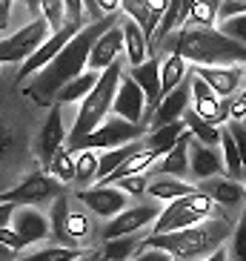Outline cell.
<instances>
[{"mask_svg":"<svg viewBox=\"0 0 246 261\" xmlns=\"http://www.w3.org/2000/svg\"><path fill=\"white\" fill-rule=\"evenodd\" d=\"M120 9L126 12V17H129L132 23L140 26L146 43H152L155 29H158V23H161V17H163L161 12H155L149 0H120Z\"/></svg>","mask_w":246,"mask_h":261,"instance_id":"44dd1931","label":"cell"},{"mask_svg":"<svg viewBox=\"0 0 246 261\" xmlns=\"http://www.w3.org/2000/svg\"><path fill=\"white\" fill-rule=\"evenodd\" d=\"M83 6H86V23H95V20H100L103 17V12L98 9V0H83Z\"/></svg>","mask_w":246,"mask_h":261,"instance_id":"f907efd6","label":"cell"},{"mask_svg":"<svg viewBox=\"0 0 246 261\" xmlns=\"http://www.w3.org/2000/svg\"><path fill=\"white\" fill-rule=\"evenodd\" d=\"M112 112H115L117 118H123V121H129V123L146 121L149 107H146V98H143V89H140L126 72L120 75L117 92H115V98H112Z\"/></svg>","mask_w":246,"mask_h":261,"instance_id":"30bf717a","label":"cell"},{"mask_svg":"<svg viewBox=\"0 0 246 261\" xmlns=\"http://www.w3.org/2000/svg\"><path fill=\"white\" fill-rule=\"evenodd\" d=\"M140 241L132 236H120V238H109L106 247H100V253L106 255L109 261H126L132 255V250H138Z\"/></svg>","mask_w":246,"mask_h":261,"instance_id":"74e56055","label":"cell"},{"mask_svg":"<svg viewBox=\"0 0 246 261\" xmlns=\"http://www.w3.org/2000/svg\"><path fill=\"white\" fill-rule=\"evenodd\" d=\"M243 98H246V89H243Z\"/></svg>","mask_w":246,"mask_h":261,"instance_id":"680465c9","label":"cell"},{"mask_svg":"<svg viewBox=\"0 0 246 261\" xmlns=\"http://www.w3.org/2000/svg\"><path fill=\"white\" fill-rule=\"evenodd\" d=\"M0 244L3 247H9V250H12V253H20V250H23V238L17 236L15 230H12V227H0Z\"/></svg>","mask_w":246,"mask_h":261,"instance_id":"ee69618b","label":"cell"},{"mask_svg":"<svg viewBox=\"0 0 246 261\" xmlns=\"http://www.w3.org/2000/svg\"><path fill=\"white\" fill-rule=\"evenodd\" d=\"M63 12H66V20L75 26H86L83 17V0H63Z\"/></svg>","mask_w":246,"mask_h":261,"instance_id":"7bdbcfd3","label":"cell"},{"mask_svg":"<svg viewBox=\"0 0 246 261\" xmlns=\"http://www.w3.org/2000/svg\"><path fill=\"white\" fill-rule=\"evenodd\" d=\"M183 75H186V61L180 58V55L169 52L166 55V61L161 63V98L163 95H169L172 89L183 81Z\"/></svg>","mask_w":246,"mask_h":261,"instance_id":"4dcf8cb0","label":"cell"},{"mask_svg":"<svg viewBox=\"0 0 246 261\" xmlns=\"http://www.w3.org/2000/svg\"><path fill=\"white\" fill-rule=\"evenodd\" d=\"M229 118H235V121H246V98H243V95H240L238 100H232Z\"/></svg>","mask_w":246,"mask_h":261,"instance_id":"681fc988","label":"cell"},{"mask_svg":"<svg viewBox=\"0 0 246 261\" xmlns=\"http://www.w3.org/2000/svg\"><path fill=\"white\" fill-rule=\"evenodd\" d=\"M143 146L138 144V141H132V144H123V146H115V149H106L103 155H98V172H95V181H106L112 172H115L117 167H120L126 158H132L135 152H140Z\"/></svg>","mask_w":246,"mask_h":261,"instance_id":"cb8c5ba5","label":"cell"},{"mask_svg":"<svg viewBox=\"0 0 246 261\" xmlns=\"http://www.w3.org/2000/svg\"><path fill=\"white\" fill-rule=\"evenodd\" d=\"M12 146H15V135H12V129L6 126V121L0 118V155H6Z\"/></svg>","mask_w":246,"mask_h":261,"instance_id":"bcb514c9","label":"cell"},{"mask_svg":"<svg viewBox=\"0 0 246 261\" xmlns=\"http://www.w3.org/2000/svg\"><path fill=\"white\" fill-rule=\"evenodd\" d=\"M12 218H15V221H12V230L23 238L26 247L35 244V241H40V238L52 236V232H49V218L43 213H38V210H32V207L15 210Z\"/></svg>","mask_w":246,"mask_h":261,"instance_id":"d6986e66","label":"cell"},{"mask_svg":"<svg viewBox=\"0 0 246 261\" xmlns=\"http://www.w3.org/2000/svg\"><path fill=\"white\" fill-rule=\"evenodd\" d=\"M9 12H12V0H0V32L9 29Z\"/></svg>","mask_w":246,"mask_h":261,"instance_id":"816d5d0a","label":"cell"},{"mask_svg":"<svg viewBox=\"0 0 246 261\" xmlns=\"http://www.w3.org/2000/svg\"><path fill=\"white\" fill-rule=\"evenodd\" d=\"M189 169H192L198 178L221 175V169H223L221 152H218L215 146L200 144V141H189Z\"/></svg>","mask_w":246,"mask_h":261,"instance_id":"ffe728a7","label":"cell"},{"mask_svg":"<svg viewBox=\"0 0 246 261\" xmlns=\"http://www.w3.org/2000/svg\"><path fill=\"white\" fill-rule=\"evenodd\" d=\"M189 92H192V100H195V112H198L200 118L206 123H212V126H218V123H223L226 118H229V107L232 100L229 98H218L212 89H209L203 81H200L198 75H189Z\"/></svg>","mask_w":246,"mask_h":261,"instance_id":"8fae6325","label":"cell"},{"mask_svg":"<svg viewBox=\"0 0 246 261\" xmlns=\"http://www.w3.org/2000/svg\"><path fill=\"white\" fill-rule=\"evenodd\" d=\"M218 32H221V35H226V38H232V40H238V43H243V46H246V12H243V15L229 17V20H223V26H221Z\"/></svg>","mask_w":246,"mask_h":261,"instance_id":"ab89813d","label":"cell"},{"mask_svg":"<svg viewBox=\"0 0 246 261\" xmlns=\"http://www.w3.org/2000/svg\"><path fill=\"white\" fill-rule=\"evenodd\" d=\"M117 184H120V190H123V192L140 195V192L146 190V178H143V175H129V178H120Z\"/></svg>","mask_w":246,"mask_h":261,"instance_id":"f6af8a7d","label":"cell"},{"mask_svg":"<svg viewBox=\"0 0 246 261\" xmlns=\"http://www.w3.org/2000/svg\"><path fill=\"white\" fill-rule=\"evenodd\" d=\"M15 210H17V204H12V201H3V204H0V227H12Z\"/></svg>","mask_w":246,"mask_h":261,"instance_id":"c3c4849f","label":"cell"},{"mask_svg":"<svg viewBox=\"0 0 246 261\" xmlns=\"http://www.w3.org/2000/svg\"><path fill=\"white\" fill-rule=\"evenodd\" d=\"M66 215H69V198H66V192L54 198V207H52V218H49V232H52L60 247H77L75 238L66 236Z\"/></svg>","mask_w":246,"mask_h":261,"instance_id":"f1b7e54d","label":"cell"},{"mask_svg":"<svg viewBox=\"0 0 246 261\" xmlns=\"http://www.w3.org/2000/svg\"><path fill=\"white\" fill-rule=\"evenodd\" d=\"M189 100H192L189 81H180V84H177L169 95H163V98L158 100V107L152 109V129L155 126H163V123L180 121L183 112L189 109Z\"/></svg>","mask_w":246,"mask_h":261,"instance_id":"5bb4252c","label":"cell"},{"mask_svg":"<svg viewBox=\"0 0 246 261\" xmlns=\"http://www.w3.org/2000/svg\"><path fill=\"white\" fill-rule=\"evenodd\" d=\"M143 123H129L123 121V118H103V121L95 126L89 135H86L80 144L75 146V152H80V149H115V146H123V144H132V141H138L140 135H143Z\"/></svg>","mask_w":246,"mask_h":261,"instance_id":"8992f818","label":"cell"},{"mask_svg":"<svg viewBox=\"0 0 246 261\" xmlns=\"http://www.w3.org/2000/svg\"><path fill=\"white\" fill-rule=\"evenodd\" d=\"M77 29H83V26H75V23H69V20H63L60 29L52 32V35H49V38L43 40V43H40V46L35 49V52H32L23 63H20V69H17V84H26V81H29V77L35 75L38 69H43V66H46V63L54 58V55H57L63 46H66V43H69L72 35H75Z\"/></svg>","mask_w":246,"mask_h":261,"instance_id":"9c48e42d","label":"cell"},{"mask_svg":"<svg viewBox=\"0 0 246 261\" xmlns=\"http://www.w3.org/2000/svg\"><path fill=\"white\" fill-rule=\"evenodd\" d=\"M120 75H123L120 61H112L106 69L98 75V84L89 89V95L83 98V103L77 109V121H75V126H72V132H66V149H69V152H75V146L109 115L112 98H115L117 84H120Z\"/></svg>","mask_w":246,"mask_h":261,"instance_id":"277c9868","label":"cell"},{"mask_svg":"<svg viewBox=\"0 0 246 261\" xmlns=\"http://www.w3.org/2000/svg\"><path fill=\"white\" fill-rule=\"evenodd\" d=\"M15 258H17V253H12L9 247L0 244V261H15Z\"/></svg>","mask_w":246,"mask_h":261,"instance_id":"9f6ffc18","label":"cell"},{"mask_svg":"<svg viewBox=\"0 0 246 261\" xmlns=\"http://www.w3.org/2000/svg\"><path fill=\"white\" fill-rule=\"evenodd\" d=\"M77 198L83 201L86 207L92 210V213L103 215V218H112V215L123 213L126 210V192L117 190L112 184H98V187H86V190L77 192Z\"/></svg>","mask_w":246,"mask_h":261,"instance_id":"7c38bea8","label":"cell"},{"mask_svg":"<svg viewBox=\"0 0 246 261\" xmlns=\"http://www.w3.org/2000/svg\"><path fill=\"white\" fill-rule=\"evenodd\" d=\"M95 172H98V152L95 149H80V152H75V181L83 184V190L95 181Z\"/></svg>","mask_w":246,"mask_h":261,"instance_id":"d590c367","label":"cell"},{"mask_svg":"<svg viewBox=\"0 0 246 261\" xmlns=\"http://www.w3.org/2000/svg\"><path fill=\"white\" fill-rule=\"evenodd\" d=\"M195 75L218 95V98H232L238 92L243 69L240 66H195Z\"/></svg>","mask_w":246,"mask_h":261,"instance_id":"4fadbf2b","label":"cell"},{"mask_svg":"<svg viewBox=\"0 0 246 261\" xmlns=\"http://www.w3.org/2000/svg\"><path fill=\"white\" fill-rule=\"evenodd\" d=\"M57 195H63V184L54 181L46 169H38V172L26 175L17 187H12L9 192H0V204L12 201V204L20 207V204H38V201L57 198Z\"/></svg>","mask_w":246,"mask_h":261,"instance_id":"ba28073f","label":"cell"},{"mask_svg":"<svg viewBox=\"0 0 246 261\" xmlns=\"http://www.w3.org/2000/svg\"><path fill=\"white\" fill-rule=\"evenodd\" d=\"M180 55L183 61H192L198 66H229V63H246V46L238 40L221 35L218 29H198V26H183L172 32L158 43Z\"/></svg>","mask_w":246,"mask_h":261,"instance_id":"7a4b0ae2","label":"cell"},{"mask_svg":"<svg viewBox=\"0 0 246 261\" xmlns=\"http://www.w3.org/2000/svg\"><path fill=\"white\" fill-rule=\"evenodd\" d=\"M60 103L49 107V118L40 129V141H38V152H40V164L46 167L52 161V155L66 144V129H63V115H60Z\"/></svg>","mask_w":246,"mask_h":261,"instance_id":"2e32d148","label":"cell"},{"mask_svg":"<svg viewBox=\"0 0 246 261\" xmlns=\"http://www.w3.org/2000/svg\"><path fill=\"white\" fill-rule=\"evenodd\" d=\"M189 192H195V187L183 184V181H177V178H161V181H155L152 187H149V195L158 201H175L180 198V195H189Z\"/></svg>","mask_w":246,"mask_h":261,"instance_id":"e575fe53","label":"cell"},{"mask_svg":"<svg viewBox=\"0 0 246 261\" xmlns=\"http://www.w3.org/2000/svg\"><path fill=\"white\" fill-rule=\"evenodd\" d=\"M132 261H172V255H166L163 250H152V247H149V250H143L140 255H135Z\"/></svg>","mask_w":246,"mask_h":261,"instance_id":"7dc6e473","label":"cell"},{"mask_svg":"<svg viewBox=\"0 0 246 261\" xmlns=\"http://www.w3.org/2000/svg\"><path fill=\"white\" fill-rule=\"evenodd\" d=\"M77 261H109V258H106L103 253H100V250H95V253H83Z\"/></svg>","mask_w":246,"mask_h":261,"instance_id":"db71d44e","label":"cell"},{"mask_svg":"<svg viewBox=\"0 0 246 261\" xmlns=\"http://www.w3.org/2000/svg\"><path fill=\"white\" fill-rule=\"evenodd\" d=\"M186 132V123L183 121H172V123H163V126H155L152 132H149V149L158 155H166L172 149V146L177 144V138Z\"/></svg>","mask_w":246,"mask_h":261,"instance_id":"83f0119b","label":"cell"},{"mask_svg":"<svg viewBox=\"0 0 246 261\" xmlns=\"http://www.w3.org/2000/svg\"><path fill=\"white\" fill-rule=\"evenodd\" d=\"M218 144L223 146V167H226L229 178H232V181L243 178V164H240V152H238V146H235V138L229 135V129H221V141H218Z\"/></svg>","mask_w":246,"mask_h":261,"instance_id":"836d02e7","label":"cell"},{"mask_svg":"<svg viewBox=\"0 0 246 261\" xmlns=\"http://www.w3.org/2000/svg\"><path fill=\"white\" fill-rule=\"evenodd\" d=\"M200 192H206L215 204H223V207H238L243 201V184L232 181V178H209L200 187Z\"/></svg>","mask_w":246,"mask_h":261,"instance_id":"7402d4cb","label":"cell"},{"mask_svg":"<svg viewBox=\"0 0 246 261\" xmlns=\"http://www.w3.org/2000/svg\"><path fill=\"white\" fill-rule=\"evenodd\" d=\"M189 141H192V132L186 129L183 135L177 138V144L163 155L161 167H158L161 175H175V178H183L186 175V169H189Z\"/></svg>","mask_w":246,"mask_h":261,"instance_id":"603a6c76","label":"cell"},{"mask_svg":"<svg viewBox=\"0 0 246 261\" xmlns=\"http://www.w3.org/2000/svg\"><path fill=\"white\" fill-rule=\"evenodd\" d=\"M232 253H235V261H246V213L240 215L238 227H235V236H232Z\"/></svg>","mask_w":246,"mask_h":261,"instance_id":"b9f144b4","label":"cell"},{"mask_svg":"<svg viewBox=\"0 0 246 261\" xmlns=\"http://www.w3.org/2000/svg\"><path fill=\"white\" fill-rule=\"evenodd\" d=\"M161 215L158 207H132V210H123V213L112 215V221L106 224V230H103V238H120V236H132V232H138L140 227H146L149 221H155Z\"/></svg>","mask_w":246,"mask_h":261,"instance_id":"9a60e30c","label":"cell"},{"mask_svg":"<svg viewBox=\"0 0 246 261\" xmlns=\"http://www.w3.org/2000/svg\"><path fill=\"white\" fill-rule=\"evenodd\" d=\"M226 221H212V224H195L186 230L175 232H161V236H149L146 241H140V247H152V250H163L166 255H172V261H186V258H200V255L212 253L221 247V238L226 236Z\"/></svg>","mask_w":246,"mask_h":261,"instance_id":"3957f363","label":"cell"},{"mask_svg":"<svg viewBox=\"0 0 246 261\" xmlns=\"http://www.w3.org/2000/svg\"><path fill=\"white\" fill-rule=\"evenodd\" d=\"M26 6H29V12L35 17H40V0H26Z\"/></svg>","mask_w":246,"mask_h":261,"instance_id":"6f0895ef","label":"cell"},{"mask_svg":"<svg viewBox=\"0 0 246 261\" xmlns=\"http://www.w3.org/2000/svg\"><path fill=\"white\" fill-rule=\"evenodd\" d=\"M126 75H129L140 89H143L146 107H149V112H152V109L158 107V100H161V63H158V58H149V61L132 66Z\"/></svg>","mask_w":246,"mask_h":261,"instance_id":"ac0fdd59","label":"cell"},{"mask_svg":"<svg viewBox=\"0 0 246 261\" xmlns=\"http://www.w3.org/2000/svg\"><path fill=\"white\" fill-rule=\"evenodd\" d=\"M98 75L100 72H92V69H83L77 77H72L69 84L63 86L60 92L54 95V103H75V100H83L86 95H89V89H92L95 84H98Z\"/></svg>","mask_w":246,"mask_h":261,"instance_id":"d4e9b609","label":"cell"},{"mask_svg":"<svg viewBox=\"0 0 246 261\" xmlns=\"http://www.w3.org/2000/svg\"><path fill=\"white\" fill-rule=\"evenodd\" d=\"M98 9L103 12V15H112V12L120 9V0H98Z\"/></svg>","mask_w":246,"mask_h":261,"instance_id":"f5cc1de1","label":"cell"},{"mask_svg":"<svg viewBox=\"0 0 246 261\" xmlns=\"http://www.w3.org/2000/svg\"><path fill=\"white\" fill-rule=\"evenodd\" d=\"M120 49H123V32H120V26H112V29H106L92 43L89 58H86V66L92 72H103L112 61H117Z\"/></svg>","mask_w":246,"mask_h":261,"instance_id":"e0dca14e","label":"cell"},{"mask_svg":"<svg viewBox=\"0 0 246 261\" xmlns=\"http://www.w3.org/2000/svg\"><path fill=\"white\" fill-rule=\"evenodd\" d=\"M86 250L80 247H46V250H38V253L20 255L15 261H77Z\"/></svg>","mask_w":246,"mask_h":261,"instance_id":"8d00e7d4","label":"cell"},{"mask_svg":"<svg viewBox=\"0 0 246 261\" xmlns=\"http://www.w3.org/2000/svg\"><path fill=\"white\" fill-rule=\"evenodd\" d=\"M112 26H117V12L103 15L100 20L86 23L83 29H77L75 35H72L69 43H66V46H63L57 55H54V58L46 63V66H43V69H38L35 75L29 77V81H26L23 95H26V98H32L38 107L49 109L54 103V95L60 92V89L69 84L72 77H77L80 72L86 69V58H89L92 43L106 29H112Z\"/></svg>","mask_w":246,"mask_h":261,"instance_id":"6da1fadb","label":"cell"},{"mask_svg":"<svg viewBox=\"0 0 246 261\" xmlns=\"http://www.w3.org/2000/svg\"><path fill=\"white\" fill-rule=\"evenodd\" d=\"M218 9H221V0H195L186 15V23L198 26V29H215Z\"/></svg>","mask_w":246,"mask_h":261,"instance_id":"1f68e13d","label":"cell"},{"mask_svg":"<svg viewBox=\"0 0 246 261\" xmlns=\"http://www.w3.org/2000/svg\"><path fill=\"white\" fill-rule=\"evenodd\" d=\"M215 215V201L209 198L206 192H189L180 198L169 201V207L161 210V215L155 218V236L161 232H175V230H186L195 224H203Z\"/></svg>","mask_w":246,"mask_h":261,"instance_id":"5b68a950","label":"cell"},{"mask_svg":"<svg viewBox=\"0 0 246 261\" xmlns=\"http://www.w3.org/2000/svg\"><path fill=\"white\" fill-rule=\"evenodd\" d=\"M49 35H52V32H49L46 17L43 15L35 17L29 26H23L20 32H15L12 38L0 40V63H23Z\"/></svg>","mask_w":246,"mask_h":261,"instance_id":"52a82bcc","label":"cell"},{"mask_svg":"<svg viewBox=\"0 0 246 261\" xmlns=\"http://www.w3.org/2000/svg\"><path fill=\"white\" fill-rule=\"evenodd\" d=\"M66 236L80 241L83 236H89V218L80 213H69L66 215Z\"/></svg>","mask_w":246,"mask_h":261,"instance_id":"60d3db41","label":"cell"},{"mask_svg":"<svg viewBox=\"0 0 246 261\" xmlns=\"http://www.w3.org/2000/svg\"><path fill=\"white\" fill-rule=\"evenodd\" d=\"M158 158H161V155L152 152V149L146 146V149L135 152L132 158H126V161H123L120 167H117L115 172H112V175H109L106 181H103V184H115V181H120V178H129V175H143V172H146V169L152 167V164L158 161Z\"/></svg>","mask_w":246,"mask_h":261,"instance_id":"4316f807","label":"cell"},{"mask_svg":"<svg viewBox=\"0 0 246 261\" xmlns=\"http://www.w3.org/2000/svg\"><path fill=\"white\" fill-rule=\"evenodd\" d=\"M40 12L46 17L49 32H57L66 20V12H63V0H40Z\"/></svg>","mask_w":246,"mask_h":261,"instance_id":"f35d334b","label":"cell"},{"mask_svg":"<svg viewBox=\"0 0 246 261\" xmlns=\"http://www.w3.org/2000/svg\"><path fill=\"white\" fill-rule=\"evenodd\" d=\"M120 32H123V49H126V55H129V63L132 66L143 63L146 61V52H149V43H146V38H143L140 26L132 23L129 17H126L123 26H120Z\"/></svg>","mask_w":246,"mask_h":261,"instance_id":"484cf974","label":"cell"},{"mask_svg":"<svg viewBox=\"0 0 246 261\" xmlns=\"http://www.w3.org/2000/svg\"><path fill=\"white\" fill-rule=\"evenodd\" d=\"M180 121L186 123V129L192 132L195 141H200V144H206V146H218V141H221V129L212 126V123H206L198 112H195V109H186Z\"/></svg>","mask_w":246,"mask_h":261,"instance_id":"f546056e","label":"cell"},{"mask_svg":"<svg viewBox=\"0 0 246 261\" xmlns=\"http://www.w3.org/2000/svg\"><path fill=\"white\" fill-rule=\"evenodd\" d=\"M200 261H226V253H223V247H218V250H212L206 258H200Z\"/></svg>","mask_w":246,"mask_h":261,"instance_id":"11a10c76","label":"cell"},{"mask_svg":"<svg viewBox=\"0 0 246 261\" xmlns=\"http://www.w3.org/2000/svg\"><path fill=\"white\" fill-rule=\"evenodd\" d=\"M46 172L54 178V181H60V184L75 181V152H69V149L60 146V149L52 155V161L46 164Z\"/></svg>","mask_w":246,"mask_h":261,"instance_id":"d6a6232c","label":"cell"}]
</instances>
